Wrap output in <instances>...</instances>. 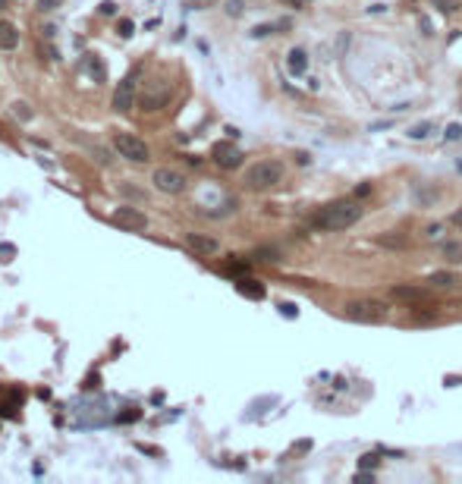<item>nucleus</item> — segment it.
Segmentation results:
<instances>
[{
	"label": "nucleus",
	"instance_id": "nucleus-1",
	"mask_svg": "<svg viewBox=\"0 0 462 484\" xmlns=\"http://www.w3.org/2000/svg\"><path fill=\"white\" fill-rule=\"evenodd\" d=\"M362 217V205L352 198H340L334 201V205L321 207V211L315 214V226H321V230H346V226H352L355 220Z\"/></svg>",
	"mask_w": 462,
	"mask_h": 484
},
{
	"label": "nucleus",
	"instance_id": "nucleus-2",
	"mask_svg": "<svg viewBox=\"0 0 462 484\" xmlns=\"http://www.w3.org/2000/svg\"><path fill=\"white\" fill-rule=\"evenodd\" d=\"M283 173H286V167L280 161H258L255 167H248L246 186L264 192V189H274L277 182H283Z\"/></svg>",
	"mask_w": 462,
	"mask_h": 484
},
{
	"label": "nucleus",
	"instance_id": "nucleus-3",
	"mask_svg": "<svg viewBox=\"0 0 462 484\" xmlns=\"http://www.w3.org/2000/svg\"><path fill=\"white\" fill-rule=\"evenodd\" d=\"M346 318L359 324H380L387 318V305L378 299H352L346 302Z\"/></svg>",
	"mask_w": 462,
	"mask_h": 484
},
{
	"label": "nucleus",
	"instance_id": "nucleus-4",
	"mask_svg": "<svg viewBox=\"0 0 462 484\" xmlns=\"http://www.w3.org/2000/svg\"><path fill=\"white\" fill-rule=\"evenodd\" d=\"M114 148H117V154L133 161V163L148 161V145L142 142L139 135H133V132H114Z\"/></svg>",
	"mask_w": 462,
	"mask_h": 484
},
{
	"label": "nucleus",
	"instance_id": "nucleus-5",
	"mask_svg": "<svg viewBox=\"0 0 462 484\" xmlns=\"http://www.w3.org/2000/svg\"><path fill=\"white\" fill-rule=\"evenodd\" d=\"M170 94H173V85H170V82L158 79V82H151V85L142 91L139 104H142V110H161V107H167Z\"/></svg>",
	"mask_w": 462,
	"mask_h": 484
},
{
	"label": "nucleus",
	"instance_id": "nucleus-6",
	"mask_svg": "<svg viewBox=\"0 0 462 484\" xmlns=\"http://www.w3.org/2000/svg\"><path fill=\"white\" fill-rule=\"evenodd\" d=\"M151 182H154L158 192H167V195H179L186 189V176L177 173V170H170V167H158V170H154Z\"/></svg>",
	"mask_w": 462,
	"mask_h": 484
},
{
	"label": "nucleus",
	"instance_id": "nucleus-7",
	"mask_svg": "<svg viewBox=\"0 0 462 484\" xmlns=\"http://www.w3.org/2000/svg\"><path fill=\"white\" fill-rule=\"evenodd\" d=\"M110 220H114L117 226H123V230H129V233H142V230L148 226V217H145V214H142L139 207H129V205H120V207H117Z\"/></svg>",
	"mask_w": 462,
	"mask_h": 484
},
{
	"label": "nucleus",
	"instance_id": "nucleus-8",
	"mask_svg": "<svg viewBox=\"0 0 462 484\" xmlns=\"http://www.w3.org/2000/svg\"><path fill=\"white\" fill-rule=\"evenodd\" d=\"M211 154H214V163H217V167H223V170H236V167L242 163V151L236 148L233 142H217Z\"/></svg>",
	"mask_w": 462,
	"mask_h": 484
},
{
	"label": "nucleus",
	"instance_id": "nucleus-9",
	"mask_svg": "<svg viewBox=\"0 0 462 484\" xmlns=\"http://www.w3.org/2000/svg\"><path fill=\"white\" fill-rule=\"evenodd\" d=\"M135 75L139 73H129L126 79L117 85V91H114V107L117 110H133V104H135Z\"/></svg>",
	"mask_w": 462,
	"mask_h": 484
},
{
	"label": "nucleus",
	"instance_id": "nucleus-10",
	"mask_svg": "<svg viewBox=\"0 0 462 484\" xmlns=\"http://www.w3.org/2000/svg\"><path fill=\"white\" fill-rule=\"evenodd\" d=\"M186 245H189L192 251H198V255H214L217 251V239L202 236V233H189V236H186Z\"/></svg>",
	"mask_w": 462,
	"mask_h": 484
},
{
	"label": "nucleus",
	"instance_id": "nucleus-11",
	"mask_svg": "<svg viewBox=\"0 0 462 484\" xmlns=\"http://www.w3.org/2000/svg\"><path fill=\"white\" fill-rule=\"evenodd\" d=\"M286 69H290L292 75H302L305 69H308V54H305L302 47H292L290 57H286Z\"/></svg>",
	"mask_w": 462,
	"mask_h": 484
},
{
	"label": "nucleus",
	"instance_id": "nucleus-12",
	"mask_svg": "<svg viewBox=\"0 0 462 484\" xmlns=\"http://www.w3.org/2000/svg\"><path fill=\"white\" fill-rule=\"evenodd\" d=\"M236 293L246 295V299H264V286H261L258 280H248V277L236 280Z\"/></svg>",
	"mask_w": 462,
	"mask_h": 484
},
{
	"label": "nucleus",
	"instance_id": "nucleus-13",
	"mask_svg": "<svg viewBox=\"0 0 462 484\" xmlns=\"http://www.w3.org/2000/svg\"><path fill=\"white\" fill-rule=\"evenodd\" d=\"M16 44H20V29L13 22H0V47L13 50Z\"/></svg>",
	"mask_w": 462,
	"mask_h": 484
},
{
	"label": "nucleus",
	"instance_id": "nucleus-14",
	"mask_svg": "<svg viewBox=\"0 0 462 484\" xmlns=\"http://www.w3.org/2000/svg\"><path fill=\"white\" fill-rule=\"evenodd\" d=\"M456 283H459V277H456L453 270H437V274L428 277L431 289H449V286H456Z\"/></svg>",
	"mask_w": 462,
	"mask_h": 484
},
{
	"label": "nucleus",
	"instance_id": "nucleus-15",
	"mask_svg": "<svg viewBox=\"0 0 462 484\" xmlns=\"http://www.w3.org/2000/svg\"><path fill=\"white\" fill-rule=\"evenodd\" d=\"M443 258L453 264H462V242H443Z\"/></svg>",
	"mask_w": 462,
	"mask_h": 484
},
{
	"label": "nucleus",
	"instance_id": "nucleus-16",
	"mask_svg": "<svg viewBox=\"0 0 462 484\" xmlns=\"http://www.w3.org/2000/svg\"><path fill=\"white\" fill-rule=\"evenodd\" d=\"M393 295H396V299H412V302L424 299V293H422V289H415V286H396V289H393Z\"/></svg>",
	"mask_w": 462,
	"mask_h": 484
},
{
	"label": "nucleus",
	"instance_id": "nucleus-17",
	"mask_svg": "<svg viewBox=\"0 0 462 484\" xmlns=\"http://www.w3.org/2000/svg\"><path fill=\"white\" fill-rule=\"evenodd\" d=\"M431 3H434L440 13H456L462 6V0H431Z\"/></svg>",
	"mask_w": 462,
	"mask_h": 484
},
{
	"label": "nucleus",
	"instance_id": "nucleus-18",
	"mask_svg": "<svg viewBox=\"0 0 462 484\" xmlns=\"http://www.w3.org/2000/svg\"><path fill=\"white\" fill-rule=\"evenodd\" d=\"M13 255H16V245L0 242V261H13Z\"/></svg>",
	"mask_w": 462,
	"mask_h": 484
},
{
	"label": "nucleus",
	"instance_id": "nucleus-19",
	"mask_svg": "<svg viewBox=\"0 0 462 484\" xmlns=\"http://www.w3.org/2000/svg\"><path fill=\"white\" fill-rule=\"evenodd\" d=\"M374 465H378V453H368V456H362L359 459V469H374Z\"/></svg>",
	"mask_w": 462,
	"mask_h": 484
},
{
	"label": "nucleus",
	"instance_id": "nucleus-20",
	"mask_svg": "<svg viewBox=\"0 0 462 484\" xmlns=\"http://www.w3.org/2000/svg\"><path fill=\"white\" fill-rule=\"evenodd\" d=\"M223 270H227V274H246V270H248V264H242V261H230Z\"/></svg>",
	"mask_w": 462,
	"mask_h": 484
},
{
	"label": "nucleus",
	"instance_id": "nucleus-21",
	"mask_svg": "<svg viewBox=\"0 0 462 484\" xmlns=\"http://www.w3.org/2000/svg\"><path fill=\"white\" fill-rule=\"evenodd\" d=\"M431 132V123H422V126H415V129H409V135L412 138H424Z\"/></svg>",
	"mask_w": 462,
	"mask_h": 484
},
{
	"label": "nucleus",
	"instance_id": "nucleus-22",
	"mask_svg": "<svg viewBox=\"0 0 462 484\" xmlns=\"http://www.w3.org/2000/svg\"><path fill=\"white\" fill-rule=\"evenodd\" d=\"M60 6V0H38V10L41 13H51V10H57Z\"/></svg>",
	"mask_w": 462,
	"mask_h": 484
},
{
	"label": "nucleus",
	"instance_id": "nucleus-23",
	"mask_svg": "<svg viewBox=\"0 0 462 484\" xmlns=\"http://www.w3.org/2000/svg\"><path fill=\"white\" fill-rule=\"evenodd\" d=\"M280 314H286V318H296V305H292V302H280Z\"/></svg>",
	"mask_w": 462,
	"mask_h": 484
},
{
	"label": "nucleus",
	"instance_id": "nucleus-24",
	"mask_svg": "<svg viewBox=\"0 0 462 484\" xmlns=\"http://www.w3.org/2000/svg\"><path fill=\"white\" fill-rule=\"evenodd\" d=\"M13 113H16V117H22V119H29V117H32V110H29L26 104H13Z\"/></svg>",
	"mask_w": 462,
	"mask_h": 484
},
{
	"label": "nucleus",
	"instance_id": "nucleus-25",
	"mask_svg": "<svg viewBox=\"0 0 462 484\" xmlns=\"http://www.w3.org/2000/svg\"><path fill=\"white\" fill-rule=\"evenodd\" d=\"M120 35H123V38L133 35V22H129V19H123V22H120Z\"/></svg>",
	"mask_w": 462,
	"mask_h": 484
},
{
	"label": "nucleus",
	"instance_id": "nucleus-26",
	"mask_svg": "<svg viewBox=\"0 0 462 484\" xmlns=\"http://www.w3.org/2000/svg\"><path fill=\"white\" fill-rule=\"evenodd\" d=\"M462 135V126H449V129H447V138H449V142H453V138H459Z\"/></svg>",
	"mask_w": 462,
	"mask_h": 484
},
{
	"label": "nucleus",
	"instance_id": "nucleus-27",
	"mask_svg": "<svg viewBox=\"0 0 462 484\" xmlns=\"http://www.w3.org/2000/svg\"><path fill=\"white\" fill-rule=\"evenodd\" d=\"M135 418H139V412H135V409H129V412L120 415V421H135Z\"/></svg>",
	"mask_w": 462,
	"mask_h": 484
},
{
	"label": "nucleus",
	"instance_id": "nucleus-28",
	"mask_svg": "<svg viewBox=\"0 0 462 484\" xmlns=\"http://www.w3.org/2000/svg\"><path fill=\"white\" fill-rule=\"evenodd\" d=\"M227 10H230V13H233V16H239V13H242V3H239V0H233V3H230V6H227Z\"/></svg>",
	"mask_w": 462,
	"mask_h": 484
},
{
	"label": "nucleus",
	"instance_id": "nucleus-29",
	"mask_svg": "<svg viewBox=\"0 0 462 484\" xmlns=\"http://www.w3.org/2000/svg\"><path fill=\"white\" fill-rule=\"evenodd\" d=\"M286 3H292V6H302V3H308V0H286Z\"/></svg>",
	"mask_w": 462,
	"mask_h": 484
},
{
	"label": "nucleus",
	"instance_id": "nucleus-30",
	"mask_svg": "<svg viewBox=\"0 0 462 484\" xmlns=\"http://www.w3.org/2000/svg\"><path fill=\"white\" fill-rule=\"evenodd\" d=\"M3 6H7V0H0V10H3Z\"/></svg>",
	"mask_w": 462,
	"mask_h": 484
}]
</instances>
